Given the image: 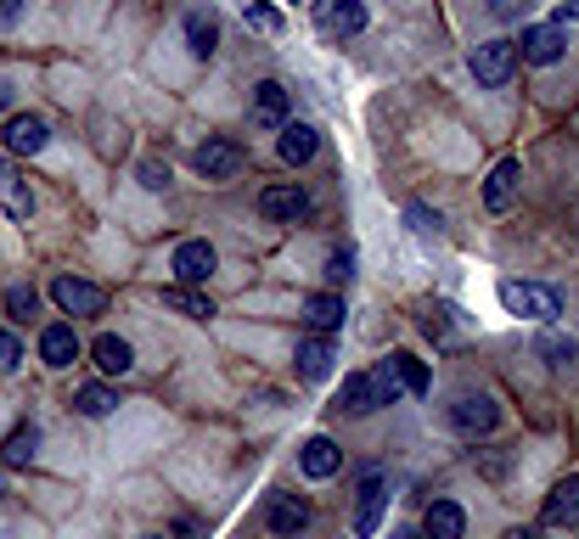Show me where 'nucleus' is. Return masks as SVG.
Returning <instances> with one entry per match:
<instances>
[{"label":"nucleus","mask_w":579,"mask_h":539,"mask_svg":"<svg viewBox=\"0 0 579 539\" xmlns=\"http://www.w3.org/2000/svg\"><path fill=\"white\" fill-rule=\"evenodd\" d=\"M501 304L512 315H528V321H557L563 315V299L552 287H535V281H501Z\"/></svg>","instance_id":"obj_1"},{"label":"nucleus","mask_w":579,"mask_h":539,"mask_svg":"<svg viewBox=\"0 0 579 539\" xmlns=\"http://www.w3.org/2000/svg\"><path fill=\"white\" fill-rule=\"evenodd\" d=\"M191 164H198L203 180H231V175H243L248 153H243L236 141H225V135H209V141L198 146V158H191Z\"/></svg>","instance_id":"obj_2"},{"label":"nucleus","mask_w":579,"mask_h":539,"mask_svg":"<svg viewBox=\"0 0 579 539\" xmlns=\"http://www.w3.org/2000/svg\"><path fill=\"white\" fill-rule=\"evenodd\" d=\"M52 299H57V310L63 315H102V304H108V292L96 287V281H79V276H57L52 281Z\"/></svg>","instance_id":"obj_3"},{"label":"nucleus","mask_w":579,"mask_h":539,"mask_svg":"<svg viewBox=\"0 0 579 539\" xmlns=\"http://www.w3.org/2000/svg\"><path fill=\"white\" fill-rule=\"evenodd\" d=\"M512 68H517V45H512V40H485V45L472 52V79H478V85H506Z\"/></svg>","instance_id":"obj_4"},{"label":"nucleus","mask_w":579,"mask_h":539,"mask_svg":"<svg viewBox=\"0 0 579 539\" xmlns=\"http://www.w3.org/2000/svg\"><path fill=\"white\" fill-rule=\"evenodd\" d=\"M315 23L332 40H355L366 29V7H360V0H315Z\"/></svg>","instance_id":"obj_5"},{"label":"nucleus","mask_w":579,"mask_h":539,"mask_svg":"<svg viewBox=\"0 0 579 539\" xmlns=\"http://www.w3.org/2000/svg\"><path fill=\"white\" fill-rule=\"evenodd\" d=\"M382 506H389V483H382V472H366L360 478V501H355V534L371 539L382 528Z\"/></svg>","instance_id":"obj_6"},{"label":"nucleus","mask_w":579,"mask_h":539,"mask_svg":"<svg viewBox=\"0 0 579 539\" xmlns=\"http://www.w3.org/2000/svg\"><path fill=\"white\" fill-rule=\"evenodd\" d=\"M45 141H52V124H45L40 113H12L7 119V153L34 158V153H45Z\"/></svg>","instance_id":"obj_7"},{"label":"nucleus","mask_w":579,"mask_h":539,"mask_svg":"<svg viewBox=\"0 0 579 539\" xmlns=\"http://www.w3.org/2000/svg\"><path fill=\"white\" fill-rule=\"evenodd\" d=\"M265 528H270L276 539H299V534L310 528V506H304L299 495H270V506H265Z\"/></svg>","instance_id":"obj_8"},{"label":"nucleus","mask_w":579,"mask_h":539,"mask_svg":"<svg viewBox=\"0 0 579 539\" xmlns=\"http://www.w3.org/2000/svg\"><path fill=\"white\" fill-rule=\"evenodd\" d=\"M450 422H456V433L478 438V433H496L501 411H496V400H485V394H461L456 411H450Z\"/></svg>","instance_id":"obj_9"},{"label":"nucleus","mask_w":579,"mask_h":539,"mask_svg":"<svg viewBox=\"0 0 579 539\" xmlns=\"http://www.w3.org/2000/svg\"><path fill=\"white\" fill-rule=\"evenodd\" d=\"M259 214L265 220H304L310 214V191L304 186H265L259 191Z\"/></svg>","instance_id":"obj_10"},{"label":"nucleus","mask_w":579,"mask_h":539,"mask_svg":"<svg viewBox=\"0 0 579 539\" xmlns=\"http://www.w3.org/2000/svg\"><path fill=\"white\" fill-rule=\"evenodd\" d=\"M40 360L52 366V371H68L79 360V337H74V321H57V326H45L40 332Z\"/></svg>","instance_id":"obj_11"},{"label":"nucleus","mask_w":579,"mask_h":539,"mask_svg":"<svg viewBox=\"0 0 579 539\" xmlns=\"http://www.w3.org/2000/svg\"><path fill=\"white\" fill-rule=\"evenodd\" d=\"M214 265H220V254L209 248V242H180V248H175V276H180V287L209 281Z\"/></svg>","instance_id":"obj_12"},{"label":"nucleus","mask_w":579,"mask_h":539,"mask_svg":"<svg viewBox=\"0 0 579 539\" xmlns=\"http://www.w3.org/2000/svg\"><path fill=\"white\" fill-rule=\"evenodd\" d=\"M344 292H310L304 299V326L315 332V337H332L337 326H344Z\"/></svg>","instance_id":"obj_13"},{"label":"nucleus","mask_w":579,"mask_h":539,"mask_svg":"<svg viewBox=\"0 0 579 539\" xmlns=\"http://www.w3.org/2000/svg\"><path fill=\"white\" fill-rule=\"evenodd\" d=\"M517 180H523V164H517V158H501V164L490 169V180H485V209L506 214L512 198H517Z\"/></svg>","instance_id":"obj_14"},{"label":"nucleus","mask_w":579,"mask_h":539,"mask_svg":"<svg viewBox=\"0 0 579 539\" xmlns=\"http://www.w3.org/2000/svg\"><path fill=\"white\" fill-rule=\"evenodd\" d=\"M563 52H568V34H563L557 23L523 29V57H528V63H541V68H546V63H557Z\"/></svg>","instance_id":"obj_15"},{"label":"nucleus","mask_w":579,"mask_h":539,"mask_svg":"<svg viewBox=\"0 0 579 539\" xmlns=\"http://www.w3.org/2000/svg\"><path fill=\"white\" fill-rule=\"evenodd\" d=\"M541 517L552 523V528H574L579 523V478H563L552 495H546V506H541Z\"/></svg>","instance_id":"obj_16"},{"label":"nucleus","mask_w":579,"mask_h":539,"mask_svg":"<svg viewBox=\"0 0 579 539\" xmlns=\"http://www.w3.org/2000/svg\"><path fill=\"white\" fill-rule=\"evenodd\" d=\"M461 528H467V517L456 501H433L422 512V539H461Z\"/></svg>","instance_id":"obj_17"},{"label":"nucleus","mask_w":579,"mask_h":539,"mask_svg":"<svg viewBox=\"0 0 579 539\" xmlns=\"http://www.w3.org/2000/svg\"><path fill=\"white\" fill-rule=\"evenodd\" d=\"M90 360L102 366L108 377H124V371L135 366V349H130L124 337H113V332H108V337H96V343H90Z\"/></svg>","instance_id":"obj_18"},{"label":"nucleus","mask_w":579,"mask_h":539,"mask_svg":"<svg viewBox=\"0 0 579 539\" xmlns=\"http://www.w3.org/2000/svg\"><path fill=\"white\" fill-rule=\"evenodd\" d=\"M337 411H349V416H366V411H377V388H371V371H355V377H344V388H337Z\"/></svg>","instance_id":"obj_19"},{"label":"nucleus","mask_w":579,"mask_h":539,"mask_svg":"<svg viewBox=\"0 0 579 539\" xmlns=\"http://www.w3.org/2000/svg\"><path fill=\"white\" fill-rule=\"evenodd\" d=\"M332 337H304L299 343V377L304 382H321V377H332Z\"/></svg>","instance_id":"obj_20"},{"label":"nucleus","mask_w":579,"mask_h":539,"mask_svg":"<svg viewBox=\"0 0 579 539\" xmlns=\"http://www.w3.org/2000/svg\"><path fill=\"white\" fill-rule=\"evenodd\" d=\"M315 130L310 124H281V141H276V153H281V164H310L315 158Z\"/></svg>","instance_id":"obj_21"},{"label":"nucleus","mask_w":579,"mask_h":539,"mask_svg":"<svg viewBox=\"0 0 579 539\" xmlns=\"http://www.w3.org/2000/svg\"><path fill=\"white\" fill-rule=\"evenodd\" d=\"M186 45H191V57H214V45H220L214 12H186Z\"/></svg>","instance_id":"obj_22"},{"label":"nucleus","mask_w":579,"mask_h":539,"mask_svg":"<svg viewBox=\"0 0 579 539\" xmlns=\"http://www.w3.org/2000/svg\"><path fill=\"white\" fill-rule=\"evenodd\" d=\"M299 461H304V478H332L337 467H344V450H337L332 438H310Z\"/></svg>","instance_id":"obj_23"},{"label":"nucleus","mask_w":579,"mask_h":539,"mask_svg":"<svg viewBox=\"0 0 579 539\" xmlns=\"http://www.w3.org/2000/svg\"><path fill=\"white\" fill-rule=\"evenodd\" d=\"M254 124H287V90L276 85V79H265L259 90H254Z\"/></svg>","instance_id":"obj_24"},{"label":"nucleus","mask_w":579,"mask_h":539,"mask_svg":"<svg viewBox=\"0 0 579 539\" xmlns=\"http://www.w3.org/2000/svg\"><path fill=\"white\" fill-rule=\"evenodd\" d=\"M34 450H40V427H34V422L12 427V438H7V445H0V456H7V467H29V461H34Z\"/></svg>","instance_id":"obj_25"},{"label":"nucleus","mask_w":579,"mask_h":539,"mask_svg":"<svg viewBox=\"0 0 579 539\" xmlns=\"http://www.w3.org/2000/svg\"><path fill=\"white\" fill-rule=\"evenodd\" d=\"M164 304L180 310L186 321H209L214 315V299H203V292H191V287H164Z\"/></svg>","instance_id":"obj_26"},{"label":"nucleus","mask_w":579,"mask_h":539,"mask_svg":"<svg viewBox=\"0 0 579 539\" xmlns=\"http://www.w3.org/2000/svg\"><path fill=\"white\" fill-rule=\"evenodd\" d=\"M389 360H394V371H400V388H405V394H427V388H433L427 366H422V360H416L411 349H394Z\"/></svg>","instance_id":"obj_27"},{"label":"nucleus","mask_w":579,"mask_h":539,"mask_svg":"<svg viewBox=\"0 0 579 539\" xmlns=\"http://www.w3.org/2000/svg\"><path fill=\"white\" fill-rule=\"evenodd\" d=\"M74 405H79V416H108L119 405V394H113L108 382H85L79 394H74Z\"/></svg>","instance_id":"obj_28"},{"label":"nucleus","mask_w":579,"mask_h":539,"mask_svg":"<svg viewBox=\"0 0 579 539\" xmlns=\"http://www.w3.org/2000/svg\"><path fill=\"white\" fill-rule=\"evenodd\" d=\"M371 388H377V405H394L405 388H400V371H394V360H382L377 371H371Z\"/></svg>","instance_id":"obj_29"},{"label":"nucleus","mask_w":579,"mask_h":539,"mask_svg":"<svg viewBox=\"0 0 579 539\" xmlns=\"http://www.w3.org/2000/svg\"><path fill=\"white\" fill-rule=\"evenodd\" d=\"M34 310H40V292H34V287H23V281L7 287V315H12V321H29Z\"/></svg>","instance_id":"obj_30"},{"label":"nucleus","mask_w":579,"mask_h":539,"mask_svg":"<svg viewBox=\"0 0 579 539\" xmlns=\"http://www.w3.org/2000/svg\"><path fill=\"white\" fill-rule=\"evenodd\" d=\"M349 276H355V248H332V254H326V281L344 287Z\"/></svg>","instance_id":"obj_31"},{"label":"nucleus","mask_w":579,"mask_h":539,"mask_svg":"<svg viewBox=\"0 0 579 539\" xmlns=\"http://www.w3.org/2000/svg\"><path fill=\"white\" fill-rule=\"evenodd\" d=\"M135 180H141V186H147V191H164V186H169V164H158V158H141Z\"/></svg>","instance_id":"obj_32"},{"label":"nucleus","mask_w":579,"mask_h":539,"mask_svg":"<svg viewBox=\"0 0 579 539\" xmlns=\"http://www.w3.org/2000/svg\"><path fill=\"white\" fill-rule=\"evenodd\" d=\"M541 355H546L552 366H568V360H574V343H563V337H541Z\"/></svg>","instance_id":"obj_33"},{"label":"nucleus","mask_w":579,"mask_h":539,"mask_svg":"<svg viewBox=\"0 0 579 539\" xmlns=\"http://www.w3.org/2000/svg\"><path fill=\"white\" fill-rule=\"evenodd\" d=\"M405 220H411V225H416L422 236H439V214H427L422 203H411V209H405Z\"/></svg>","instance_id":"obj_34"},{"label":"nucleus","mask_w":579,"mask_h":539,"mask_svg":"<svg viewBox=\"0 0 579 539\" xmlns=\"http://www.w3.org/2000/svg\"><path fill=\"white\" fill-rule=\"evenodd\" d=\"M18 360H23V343H18L12 332H0V371H12Z\"/></svg>","instance_id":"obj_35"},{"label":"nucleus","mask_w":579,"mask_h":539,"mask_svg":"<svg viewBox=\"0 0 579 539\" xmlns=\"http://www.w3.org/2000/svg\"><path fill=\"white\" fill-rule=\"evenodd\" d=\"M281 18L270 12V7H248V29H276Z\"/></svg>","instance_id":"obj_36"},{"label":"nucleus","mask_w":579,"mask_h":539,"mask_svg":"<svg viewBox=\"0 0 579 539\" xmlns=\"http://www.w3.org/2000/svg\"><path fill=\"white\" fill-rule=\"evenodd\" d=\"M422 332H427V337H445L450 326H445V315H422Z\"/></svg>","instance_id":"obj_37"},{"label":"nucleus","mask_w":579,"mask_h":539,"mask_svg":"<svg viewBox=\"0 0 579 539\" xmlns=\"http://www.w3.org/2000/svg\"><path fill=\"white\" fill-rule=\"evenodd\" d=\"M175 539H198V523H180V528H175Z\"/></svg>","instance_id":"obj_38"},{"label":"nucleus","mask_w":579,"mask_h":539,"mask_svg":"<svg viewBox=\"0 0 579 539\" xmlns=\"http://www.w3.org/2000/svg\"><path fill=\"white\" fill-rule=\"evenodd\" d=\"M506 539H541V528H512Z\"/></svg>","instance_id":"obj_39"},{"label":"nucleus","mask_w":579,"mask_h":539,"mask_svg":"<svg viewBox=\"0 0 579 539\" xmlns=\"http://www.w3.org/2000/svg\"><path fill=\"white\" fill-rule=\"evenodd\" d=\"M496 12H501V18H512V12H517V0H496Z\"/></svg>","instance_id":"obj_40"},{"label":"nucleus","mask_w":579,"mask_h":539,"mask_svg":"<svg viewBox=\"0 0 579 539\" xmlns=\"http://www.w3.org/2000/svg\"><path fill=\"white\" fill-rule=\"evenodd\" d=\"M394 539H422V534H416V528H400V534H394Z\"/></svg>","instance_id":"obj_41"},{"label":"nucleus","mask_w":579,"mask_h":539,"mask_svg":"<svg viewBox=\"0 0 579 539\" xmlns=\"http://www.w3.org/2000/svg\"><path fill=\"white\" fill-rule=\"evenodd\" d=\"M0 495H7V483H0Z\"/></svg>","instance_id":"obj_42"}]
</instances>
